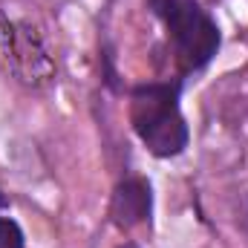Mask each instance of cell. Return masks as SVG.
I'll list each match as a JSON object with an SVG mask.
<instances>
[{
	"label": "cell",
	"mask_w": 248,
	"mask_h": 248,
	"mask_svg": "<svg viewBox=\"0 0 248 248\" xmlns=\"http://www.w3.org/2000/svg\"><path fill=\"white\" fill-rule=\"evenodd\" d=\"M130 122L139 139L156 156H176L187 144V127L179 113L176 87L168 84H147L133 93L130 101Z\"/></svg>",
	"instance_id": "cell-2"
},
{
	"label": "cell",
	"mask_w": 248,
	"mask_h": 248,
	"mask_svg": "<svg viewBox=\"0 0 248 248\" xmlns=\"http://www.w3.org/2000/svg\"><path fill=\"white\" fill-rule=\"evenodd\" d=\"M0 248H23V231L15 219L0 217Z\"/></svg>",
	"instance_id": "cell-5"
},
{
	"label": "cell",
	"mask_w": 248,
	"mask_h": 248,
	"mask_svg": "<svg viewBox=\"0 0 248 248\" xmlns=\"http://www.w3.org/2000/svg\"><path fill=\"white\" fill-rule=\"evenodd\" d=\"M159 17L165 20L173 52L185 69H199L211 61V55L219 46V29L217 23L199 9L193 0H153Z\"/></svg>",
	"instance_id": "cell-3"
},
{
	"label": "cell",
	"mask_w": 248,
	"mask_h": 248,
	"mask_svg": "<svg viewBox=\"0 0 248 248\" xmlns=\"http://www.w3.org/2000/svg\"><path fill=\"white\" fill-rule=\"evenodd\" d=\"M0 66L26 90H44L58 75L49 32L29 6H0Z\"/></svg>",
	"instance_id": "cell-1"
},
{
	"label": "cell",
	"mask_w": 248,
	"mask_h": 248,
	"mask_svg": "<svg viewBox=\"0 0 248 248\" xmlns=\"http://www.w3.org/2000/svg\"><path fill=\"white\" fill-rule=\"evenodd\" d=\"M150 217V187L141 179H127L113 196V222L119 228H133Z\"/></svg>",
	"instance_id": "cell-4"
}]
</instances>
